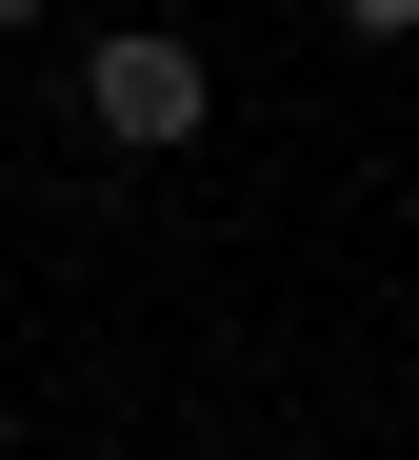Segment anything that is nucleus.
<instances>
[{"label":"nucleus","instance_id":"1","mask_svg":"<svg viewBox=\"0 0 419 460\" xmlns=\"http://www.w3.org/2000/svg\"><path fill=\"white\" fill-rule=\"evenodd\" d=\"M80 120H100V140H140V161H160V140H200V40L120 21L100 60H80Z\"/></svg>","mask_w":419,"mask_h":460},{"label":"nucleus","instance_id":"2","mask_svg":"<svg viewBox=\"0 0 419 460\" xmlns=\"http://www.w3.org/2000/svg\"><path fill=\"white\" fill-rule=\"evenodd\" d=\"M340 21H360V40H399V21H419V0H340Z\"/></svg>","mask_w":419,"mask_h":460},{"label":"nucleus","instance_id":"3","mask_svg":"<svg viewBox=\"0 0 419 460\" xmlns=\"http://www.w3.org/2000/svg\"><path fill=\"white\" fill-rule=\"evenodd\" d=\"M21 21H40V0H0V40H21Z\"/></svg>","mask_w":419,"mask_h":460}]
</instances>
